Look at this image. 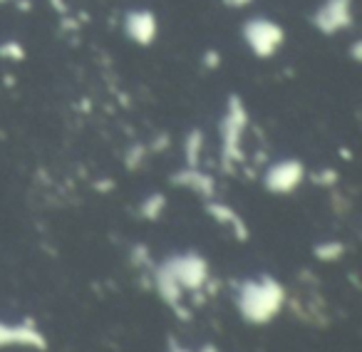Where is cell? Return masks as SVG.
I'll return each mask as SVG.
<instances>
[{"label":"cell","mask_w":362,"mask_h":352,"mask_svg":"<svg viewBox=\"0 0 362 352\" xmlns=\"http://www.w3.org/2000/svg\"><path fill=\"white\" fill-rule=\"evenodd\" d=\"M248 129V107L238 95H228L218 131H221V156L226 164L243 159V136Z\"/></svg>","instance_id":"6da1fadb"},{"label":"cell","mask_w":362,"mask_h":352,"mask_svg":"<svg viewBox=\"0 0 362 352\" xmlns=\"http://www.w3.org/2000/svg\"><path fill=\"white\" fill-rule=\"evenodd\" d=\"M241 40L258 60H271L286 45V28L273 18L253 16L241 25Z\"/></svg>","instance_id":"7a4b0ae2"},{"label":"cell","mask_w":362,"mask_h":352,"mask_svg":"<svg viewBox=\"0 0 362 352\" xmlns=\"http://www.w3.org/2000/svg\"><path fill=\"white\" fill-rule=\"evenodd\" d=\"M241 312L251 320H268L283 303V288L273 278H258L248 281L241 288Z\"/></svg>","instance_id":"3957f363"},{"label":"cell","mask_w":362,"mask_h":352,"mask_svg":"<svg viewBox=\"0 0 362 352\" xmlns=\"http://www.w3.org/2000/svg\"><path fill=\"white\" fill-rule=\"evenodd\" d=\"M310 23L320 35H340V33L350 30L355 23V6H352V0H322L313 11Z\"/></svg>","instance_id":"277c9868"},{"label":"cell","mask_w":362,"mask_h":352,"mask_svg":"<svg viewBox=\"0 0 362 352\" xmlns=\"http://www.w3.org/2000/svg\"><path fill=\"white\" fill-rule=\"evenodd\" d=\"M159 273H164L179 291H184V288H199L206 281V261L194 256V253H189V256H176V258H171V261H166L164 266L159 268Z\"/></svg>","instance_id":"5b68a950"},{"label":"cell","mask_w":362,"mask_h":352,"mask_svg":"<svg viewBox=\"0 0 362 352\" xmlns=\"http://www.w3.org/2000/svg\"><path fill=\"white\" fill-rule=\"evenodd\" d=\"M122 33L134 45L149 47L159 37V20L149 8H132L122 18Z\"/></svg>","instance_id":"8992f818"},{"label":"cell","mask_w":362,"mask_h":352,"mask_svg":"<svg viewBox=\"0 0 362 352\" xmlns=\"http://www.w3.org/2000/svg\"><path fill=\"white\" fill-rule=\"evenodd\" d=\"M305 169L298 159H281L276 164L268 166L266 176H263V184H266L268 192L273 194H291L300 187Z\"/></svg>","instance_id":"52a82bcc"},{"label":"cell","mask_w":362,"mask_h":352,"mask_svg":"<svg viewBox=\"0 0 362 352\" xmlns=\"http://www.w3.org/2000/svg\"><path fill=\"white\" fill-rule=\"evenodd\" d=\"M174 182L181 184V187H187L192 189V192L197 194H214V182H211V176H206L204 171H199L197 166H189V169L179 171V174L174 176Z\"/></svg>","instance_id":"ba28073f"},{"label":"cell","mask_w":362,"mask_h":352,"mask_svg":"<svg viewBox=\"0 0 362 352\" xmlns=\"http://www.w3.org/2000/svg\"><path fill=\"white\" fill-rule=\"evenodd\" d=\"M209 211H211L221 223H231V226L236 228L238 236H246V226H243V221L236 216V211H231L228 206H221V204H209Z\"/></svg>","instance_id":"9c48e42d"},{"label":"cell","mask_w":362,"mask_h":352,"mask_svg":"<svg viewBox=\"0 0 362 352\" xmlns=\"http://www.w3.org/2000/svg\"><path fill=\"white\" fill-rule=\"evenodd\" d=\"M204 149V134L199 129H192L184 139V154H187L189 166L199 164V151Z\"/></svg>","instance_id":"30bf717a"},{"label":"cell","mask_w":362,"mask_h":352,"mask_svg":"<svg viewBox=\"0 0 362 352\" xmlns=\"http://www.w3.org/2000/svg\"><path fill=\"white\" fill-rule=\"evenodd\" d=\"M0 57H6V60H11V62H21V60H25V47L16 40H8L0 45Z\"/></svg>","instance_id":"8fae6325"},{"label":"cell","mask_w":362,"mask_h":352,"mask_svg":"<svg viewBox=\"0 0 362 352\" xmlns=\"http://www.w3.org/2000/svg\"><path fill=\"white\" fill-rule=\"evenodd\" d=\"M166 206V199L159 196V194H154V196H149L144 204H141V213H144L146 218H156L161 211H164Z\"/></svg>","instance_id":"7c38bea8"},{"label":"cell","mask_w":362,"mask_h":352,"mask_svg":"<svg viewBox=\"0 0 362 352\" xmlns=\"http://www.w3.org/2000/svg\"><path fill=\"white\" fill-rule=\"evenodd\" d=\"M342 251H345V248H342L340 243H325V246H317L315 256L322 258V261H335Z\"/></svg>","instance_id":"4fadbf2b"},{"label":"cell","mask_w":362,"mask_h":352,"mask_svg":"<svg viewBox=\"0 0 362 352\" xmlns=\"http://www.w3.org/2000/svg\"><path fill=\"white\" fill-rule=\"evenodd\" d=\"M218 65H221V55H218L216 50L204 52V67H209V70H216Z\"/></svg>","instance_id":"5bb4252c"},{"label":"cell","mask_w":362,"mask_h":352,"mask_svg":"<svg viewBox=\"0 0 362 352\" xmlns=\"http://www.w3.org/2000/svg\"><path fill=\"white\" fill-rule=\"evenodd\" d=\"M223 6L231 8V11H243V8H248L253 3V0H221Z\"/></svg>","instance_id":"9a60e30c"},{"label":"cell","mask_w":362,"mask_h":352,"mask_svg":"<svg viewBox=\"0 0 362 352\" xmlns=\"http://www.w3.org/2000/svg\"><path fill=\"white\" fill-rule=\"evenodd\" d=\"M6 3H18V0H0V6H6Z\"/></svg>","instance_id":"2e32d148"}]
</instances>
